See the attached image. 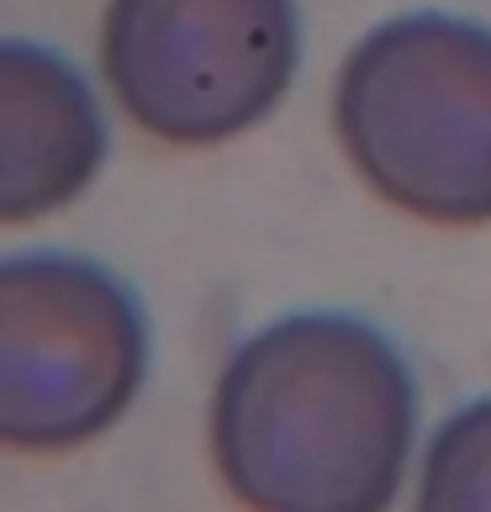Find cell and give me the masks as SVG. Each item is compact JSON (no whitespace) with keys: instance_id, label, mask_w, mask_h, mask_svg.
<instances>
[{"instance_id":"1","label":"cell","mask_w":491,"mask_h":512,"mask_svg":"<svg viewBox=\"0 0 491 512\" xmlns=\"http://www.w3.org/2000/svg\"><path fill=\"white\" fill-rule=\"evenodd\" d=\"M206 449L243 512H391L418 454V375L360 312H286L217 370Z\"/></svg>"},{"instance_id":"2","label":"cell","mask_w":491,"mask_h":512,"mask_svg":"<svg viewBox=\"0 0 491 512\" xmlns=\"http://www.w3.org/2000/svg\"><path fill=\"white\" fill-rule=\"evenodd\" d=\"M333 138L375 201L428 227H491V27L402 11L344 53Z\"/></svg>"},{"instance_id":"3","label":"cell","mask_w":491,"mask_h":512,"mask_svg":"<svg viewBox=\"0 0 491 512\" xmlns=\"http://www.w3.org/2000/svg\"><path fill=\"white\" fill-rule=\"evenodd\" d=\"M148 312L101 259L27 249L0 264V444L69 454L132 412L148 381Z\"/></svg>"},{"instance_id":"4","label":"cell","mask_w":491,"mask_h":512,"mask_svg":"<svg viewBox=\"0 0 491 512\" xmlns=\"http://www.w3.org/2000/svg\"><path fill=\"white\" fill-rule=\"evenodd\" d=\"M301 69L296 0H106L101 80L154 143L217 148L254 132Z\"/></svg>"},{"instance_id":"5","label":"cell","mask_w":491,"mask_h":512,"mask_svg":"<svg viewBox=\"0 0 491 512\" xmlns=\"http://www.w3.org/2000/svg\"><path fill=\"white\" fill-rule=\"evenodd\" d=\"M111 132L96 90L69 53L0 43V222L27 227L74 206L96 185Z\"/></svg>"},{"instance_id":"6","label":"cell","mask_w":491,"mask_h":512,"mask_svg":"<svg viewBox=\"0 0 491 512\" xmlns=\"http://www.w3.org/2000/svg\"><path fill=\"white\" fill-rule=\"evenodd\" d=\"M412 512H491V391L428 433L412 476Z\"/></svg>"}]
</instances>
